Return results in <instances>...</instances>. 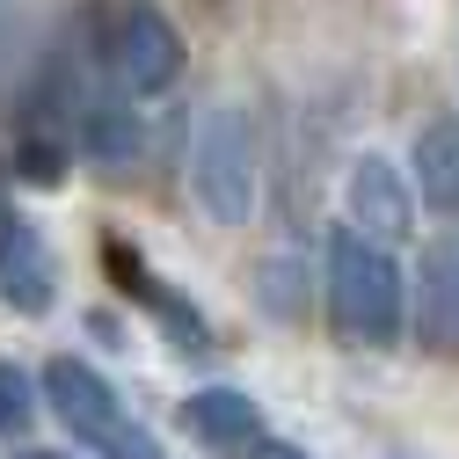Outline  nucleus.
I'll list each match as a JSON object with an SVG mask.
<instances>
[{
    "label": "nucleus",
    "mask_w": 459,
    "mask_h": 459,
    "mask_svg": "<svg viewBox=\"0 0 459 459\" xmlns=\"http://www.w3.org/2000/svg\"><path fill=\"white\" fill-rule=\"evenodd\" d=\"M176 423L197 445H212V452H241L248 437H263V409H255V394H241V386H197V394H183Z\"/></svg>",
    "instance_id": "1a4fd4ad"
},
{
    "label": "nucleus",
    "mask_w": 459,
    "mask_h": 459,
    "mask_svg": "<svg viewBox=\"0 0 459 459\" xmlns=\"http://www.w3.org/2000/svg\"><path fill=\"white\" fill-rule=\"evenodd\" d=\"M44 409V379H30L15 358H0V437H22Z\"/></svg>",
    "instance_id": "f8f14e48"
},
{
    "label": "nucleus",
    "mask_w": 459,
    "mask_h": 459,
    "mask_svg": "<svg viewBox=\"0 0 459 459\" xmlns=\"http://www.w3.org/2000/svg\"><path fill=\"white\" fill-rule=\"evenodd\" d=\"M102 255H109V270H117V284H125V292L168 328V342H176V351H190V358H204L212 351V321L176 292V284H160L153 270H146V255L139 248H125V241H102Z\"/></svg>",
    "instance_id": "0eeeda50"
},
{
    "label": "nucleus",
    "mask_w": 459,
    "mask_h": 459,
    "mask_svg": "<svg viewBox=\"0 0 459 459\" xmlns=\"http://www.w3.org/2000/svg\"><path fill=\"white\" fill-rule=\"evenodd\" d=\"M416 335L430 351H459V226L416 255Z\"/></svg>",
    "instance_id": "6e6552de"
},
{
    "label": "nucleus",
    "mask_w": 459,
    "mask_h": 459,
    "mask_svg": "<svg viewBox=\"0 0 459 459\" xmlns=\"http://www.w3.org/2000/svg\"><path fill=\"white\" fill-rule=\"evenodd\" d=\"M241 459H307V452H299V445H284V437H270V430H263V437H248V445H241Z\"/></svg>",
    "instance_id": "ddd939ff"
},
{
    "label": "nucleus",
    "mask_w": 459,
    "mask_h": 459,
    "mask_svg": "<svg viewBox=\"0 0 459 459\" xmlns=\"http://www.w3.org/2000/svg\"><path fill=\"white\" fill-rule=\"evenodd\" d=\"M109 59H117V88L146 102V95H168L183 81V37H176V22H168L160 8H132Z\"/></svg>",
    "instance_id": "20e7f679"
},
{
    "label": "nucleus",
    "mask_w": 459,
    "mask_h": 459,
    "mask_svg": "<svg viewBox=\"0 0 459 459\" xmlns=\"http://www.w3.org/2000/svg\"><path fill=\"white\" fill-rule=\"evenodd\" d=\"M190 190L204 204V219L219 226H248L255 197H263V139L241 102H212L197 132H190Z\"/></svg>",
    "instance_id": "f03ea898"
},
{
    "label": "nucleus",
    "mask_w": 459,
    "mask_h": 459,
    "mask_svg": "<svg viewBox=\"0 0 459 459\" xmlns=\"http://www.w3.org/2000/svg\"><path fill=\"white\" fill-rule=\"evenodd\" d=\"M321 299H328V328L335 342L358 351H394L409 335V277L394 263V241L365 234L358 219H342L321 255Z\"/></svg>",
    "instance_id": "f257e3e1"
},
{
    "label": "nucleus",
    "mask_w": 459,
    "mask_h": 459,
    "mask_svg": "<svg viewBox=\"0 0 459 459\" xmlns=\"http://www.w3.org/2000/svg\"><path fill=\"white\" fill-rule=\"evenodd\" d=\"M342 212H351L365 234H379V241H409V226H416V190L401 183V168H394L386 153H358L351 176H342Z\"/></svg>",
    "instance_id": "423d86ee"
},
{
    "label": "nucleus",
    "mask_w": 459,
    "mask_h": 459,
    "mask_svg": "<svg viewBox=\"0 0 459 459\" xmlns=\"http://www.w3.org/2000/svg\"><path fill=\"white\" fill-rule=\"evenodd\" d=\"M81 146H88L102 168L139 160V109H132L125 95H88V109H81Z\"/></svg>",
    "instance_id": "9b49d317"
},
{
    "label": "nucleus",
    "mask_w": 459,
    "mask_h": 459,
    "mask_svg": "<svg viewBox=\"0 0 459 459\" xmlns=\"http://www.w3.org/2000/svg\"><path fill=\"white\" fill-rule=\"evenodd\" d=\"M15 459H81V452H51V445H22Z\"/></svg>",
    "instance_id": "4468645a"
},
{
    "label": "nucleus",
    "mask_w": 459,
    "mask_h": 459,
    "mask_svg": "<svg viewBox=\"0 0 459 459\" xmlns=\"http://www.w3.org/2000/svg\"><path fill=\"white\" fill-rule=\"evenodd\" d=\"M416 197L437 219H459V117H430L416 132Z\"/></svg>",
    "instance_id": "9d476101"
},
{
    "label": "nucleus",
    "mask_w": 459,
    "mask_h": 459,
    "mask_svg": "<svg viewBox=\"0 0 459 459\" xmlns=\"http://www.w3.org/2000/svg\"><path fill=\"white\" fill-rule=\"evenodd\" d=\"M37 379H44V409L66 423V437L81 452H95V459H168L160 437L125 409V394L109 386L88 358H51Z\"/></svg>",
    "instance_id": "7ed1b4c3"
},
{
    "label": "nucleus",
    "mask_w": 459,
    "mask_h": 459,
    "mask_svg": "<svg viewBox=\"0 0 459 459\" xmlns=\"http://www.w3.org/2000/svg\"><path fill=\"white\" fill-rule=\"evenodd\" d=\"M0 299L15 314H30V321L59 307V263H51L44 234L15 204H0Z\"/></svg>",
    "instance_id": "39448f33"
}]
</instances>
